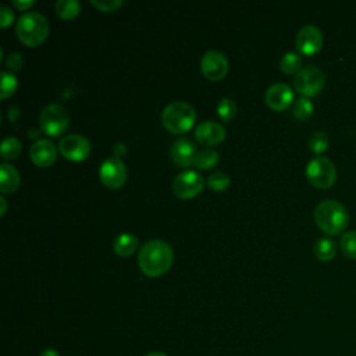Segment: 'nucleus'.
Here are the masks:
<instances>
[{"instance_id": "1", "label": "nucleus", "mask_w": 356, "mask_h": 356, "mask_svg": "<svg viewBox=\"0 0 356 356\" xmlns=\"http://www.w3.org/2000/svg\"><path fill=\"white\" fill-rule=\"evenodd\" d=\"M172 260V248L163 239H150L145 242L138 253L139 267L149 277H159L168 271Z\"/></svg>"}, {"instance_id": "2", "label": "nucleus", "mask_w": 356, "mask_h": 356, "mask_svg": "<svg viewBox=\"0 0 356 356\" xmlns=\"http://www.w3.org/2000/svg\"><path fill=\"white\" fill-rule=\"evenodd\" d=\"M314 221L323 232L328 235H338L348 227L349 213L338 200L325 199L316 206Z\"/></svg>"}, {"instance_id": "3", "label": "nucleus", "mask_w": 356, "mask_h": 356, "mask_svg": "<svg viewBox=\"0 0 356 356\" xmlns=\"http://www.w3.org/2000/svg\"><path fill=\"white\" fill-rule=\"evenodd\" d=\"M15 32L24 44L38 46L43 43L49 35L47 18L39 11H25L17 21Z\"/></svg>"}, {"instance_id": "4", "label": "nucleus", "mask_w": 356, "mask_h": 356, "mask_svg": "<svg viewBox=\"0 0 356 356\" xmlns=\"http://www.w3.org/2000/svg\"><path fill=\"white\" fill-rule=\"evenodd\" d=\"M195 120V108L184 100H174L168 103L161 113L163 125L172 134H184L189 131Z\"/></svg>"}, {"instance_id": "5", "label": "nucleus", "mask_w": 356, "mask_h": 356, "mask_svg": "<svg viewBox=\"0 0 356 356\" xmlns=\"http://www.w3.org/2000/svg\"><path fill=\"white\" fill-rule=\"evenodd\" d=\"M306 177L313 186L327 189L335 182L337 170L328 157L317 154L309 160L306 165Z\"/></svg>"}, {"instance_id": "6", "label": "nucleus", "mask_w": 356, "mask_h": 356, "mask_svg": "<svg viewBox=\"0 0 356 356\" xmlns=\"http://www.w3.org/2000/svg\"><path fill=\"white\" fill-rule=\"evenodd\" d=\"M39 122L44 134L50 136H58L68 127L70 113L64 106L58 103H50L42 108Z\"/></svg>"}, {"instance_id": "7", "label": "nucleus", "mask_w": 356, "mask_h": 356, "mask_svg": "<svg viewBox=\"0 0 356 356\" xmlns=\"http://www.w3.org/2000/svg\"><path fill=\"white\" fill-rule=\"evenodd\" d=\"M325 83L324 72L317 65L302 67L293 78V88L303 96H314L321 92Z\"/></svg>"}, {"instance_id": "8", "label": "nucleus", "mask_w": 356, "mask_h": 356, "mask_svg": "<svg viewBox=\"0 0 356 356\" xmlns=\"http://www.w3.org/2000/svg\"><path fill=\"white\" fill-rule=\"evenodd\" d=\"M204 185L203 177L195 170H184L178 172L172 181V191L181 199H188L202 192Z\"/></svg>"}, {"instance_id": "9", "label": "nucleus", "mask_w": 356, "mask_h": 356, "mask_svg": "<svg viewBox=\"0 0 356 356\" xmlns=\"http://www.w3.org/2000/svg\"><path fill=\"white\" fill-rule=\"evenodd\" d=\"M99 177L100 181L111 189L122 186L127 179V168L124 161L114 156L104 159L99 167Z\"/></svg>"}, {"instance_id": "10", "label": "nucleus", "mask_w": 356, "mask_h": 356, "mask_svg": "<svg viewBox=\"0 0 356 356\" xmlns=\"http://www.w3.org/2000/svg\"><path fill=\"white\" fill-rule=\"evenodd\" d=\"M60 153L74 161H81L86 159L90 152V142L86 136L79 134H70L61 138L58 143Z\"/></svg>"}, {"instance_id": "11", "label": "nucleus", "mask_w": 356, "mask_h": 356, "mask_svg": "<svg viewBox=\"0 0 356 356\" xmlns=\"http://www.w3.org/2000/svg\"><path fill=\"white\" fill-rule=\"evenodd\" d=\"M200 70L206 78L218 81L224 78L228 71V60L224 53L218 50H209L202 56Z\"/></svg>"}, {"instance_id": "12", "label": "nucleus", "mask_w": 356, "mask_h": 356, "mask_svg": "<svg viewBox=\"0 0 356 356\" xmlns=\"http://www.w3.org/2000/svg\"><path fill=\"white\" fill-rule=\"evenodd\" d=\"M323 46V33L316 25H305L296 35V47L305 56L316 54Z\"/></svg>"}, {"instance_id": "13", "label": "nucleus", "mask_w": 356, "mask_h": 356, "mask_svg": "<svg viewBox=\"0 0 356 356\" xmlns=\"http://www.w3.org/2000/svg\"><path fill=\"white\" fill-rule=\"evenodd\" d=\"M264 100L273 110L282 111L293 102V90L289 85L284 82H277L267 88Z\"/></svg>"}, {"instance_id": "14", "label": "nucleus", "mask_w": 356, "mask_h": 356, "mask_svg": "<svg viewBox=\"0 0 356 356\" xmlns=\"http://www.w3.org/2000/svg\"><path fill=\"white\" fill-rule=\"evenodd\" d=\"M196 153H197V150H196L195 142L185 136L175 139L170 147L171 160L181 167L192 165Z\"/></svg>"}, {"instance_id": "15", "label": "nucleus", "mask_w": 356, "mask_h": 356, "mask_svg": "<svg viewBox=\"0 0 356 356\" xmlns=\"http://www.w3.org/2000/svg\"><path fill=\"white\" fill-rule=\"evenodd\" d=\"M195 138L206 146H214L224 140L225 128L216 121H202L195 129Z\"/></svg>"}, {"instance_id": "16", "label": "nucleus", "mask_w": 356, "mask_h": 356, "mask_svg": "<svg viewBox=\"0 0 356 356\" xmlns=\"http://www.w3.org/2000/svg\"><path fill=\"white\" fill-rule=\"evenodd\" d=\"M29 156H31V160L36 165L49 167L50 164L54 163L56 156H57V150H56V146L51 140H49L46 138H40L36 142H33V145L31 146Z\"/></svg>"}, {"instance_id": "17", "label": "nucleus", "mask_w": 356, "mask_h": 356, "mask_svg": "<svg viewBox=\"0 0 356 356\" xmlns=\"http://www.w3.org/2000/svg\"><path fill=\"white\" fill-rule=\"evenodd\" d=\"M21 182L19 172L8 163L0 164V191L1 193H11L18 189Z\"/></svg>"}, {"instance_id": "18", "label": "nucleus", "mask_w": 356, "mask_h": 356, "mask_svg": "<svg viewBox=\"0 0 356 356\" xmlns=\"http://www.w3.org/2000/svg\"><path fill=\"white\" fill-rule=\"evenodd\" d=\"M139 241L135 235L129 232L118 234L113 241V248L120 256H129L138 246Z\"/></svg>"}, {"instance_id": "19", "label": "nucleus", "mask_w": 356, "mask_h": 356, "mask_svg": "<svg viewBox=\"0 0 356 356\" xmlns=\"http://www.w3.org/2000/svg\"><path fill=\"white\" fill-rule=\"evenodd\" d=\"M337 242L330 236H321L314 242V254L320 260H331L337 254Z\"/></svg>"}, {"instance_id": "20", "label": "nucleus", "mask_w": 356, "mask_h": 356, "mask_svg": "<svg viewBox=\"0 0 356 356\" xmlns=\"http://www.w3.org/2000/svg\"><path fill=\"white\" fill-rule=\"evenodd\" d=\"M217 163H218V153L211 147L199 150L193 160V165L200 170H207L210 167H214Z\"/></svg>"}, {"instance_id": "21", "label": "nucleus", "mask_w": 356, "mask_h": 356, "mask_svg": "<svg viewBox=\"0 0 356 356\" xmlns=\"http://www.w3.org/2000/svg\"><path fill=\"white\" fill-rule=\"evenodd\" d=\"M54 10L61 18L71 19L79 14L81 3L78 0H57Z\"/></svg>"}, {"instance_id": "22", "label": "nucleus", "mask_w": 356, "mask_h": 356, "mask_svg": "<svg viewBox=\"0 0 356 356\" xmlns=\"http://www.w3.org/2000/svg\"><path fill=\"white\" fill-rule=\"evenodd\" d=\"M280 68L285 74H298L302 68V57L296 51H286L280 60Z\"/></svg>"}, {"instance_id": "23", "label": "nucleus", "mask_w": 356, "mask_h": 356, "mask_svg": "<svg viewBox=\"0 0 356 356\" xmlns=\"http://www.w3.org/2000/svg\"><path fill=\"white\" fill-rule=\"evenodd\" d=\"M313 108H314V106H313L312 100L306 96H300V97L295 99V102L292 104V114L295 118L305 121L313 114Z\"/></svg>"}, {"instance_id": "24", "label": "nucleus", "mask_w": 356, "mask_h": 356, "mask_svg": "<svg viewBox=\"0 0 356 356\" xmlns=\"http://www.w3.org/2000/svg\"><path fill=\"white\" fill-rule=\"evenodd\" d=\"M22 149V143L15 136H6L1 142V157L3 159H15Z\"/></svg>"}, {"instance_id": "25", "label": "nucleus", "mask_w": 356, "mask_h": 356, "mask_svg": "<svg viewBox=\"0 0 356 356\" xmlns=\"http://www.w3.org/2000/svg\"><path fill=\"white\" fill-rule=\"evenodd\" d=\"M0 78H1L0 96H1V99H7L8 96H11L15 92V89L18 86V79L11 71H6V70H3L0 72Z\"/></svg>"}, {"instance_id": "26", "label": "nucleus", "mask_w": 356, "mask_h": 356, "mask_svg": "<svg viewBox=\"0 0 356 356\" xmlns=\"http://www.w3.org/2000/svg\"><path fill=\"white\" fill-rule=\"evenodd\" d=\"M339 248L346 257L356 259V231H348L342 234Z\"/></svg>"}, {"instance_id": "27", "label": "nucleus", "mask_w": 356, "mask_h": 356, "mask_svg": "<svg viewBox=\"0 0 356 356\" xmlns=\"http://www.w3.org/2000/svg\"><path fill=\"white\" fill-rule=\"evenodd\" d=\"M229 182H231V178L227 172L224 171H214L211 172L209 177H207V185L213 189V191H217V192H221V191H225L228 186H229Z\"/></svg>"}, {"instance_id": "28", "label": "nucleus", "mask_w": 356, "mask_h": 356, "mask_svg": "<svg viewBox=\"0 0 356 356\" xmlns=\"http://www.w3.org/2000/svg\"><path fill=\"white\" fill-rule=\"evenodd\" d=\"M328 145H330V139L324 131H314L309 138V147L317 154L327 150Z\"/></svg>"}, {"instance_id": "29", "label": "nucleus", "mask_w": 356, "mask_h": 356, "mask_svg": "<svg viewBox=\"0 0 356 356\" xmlns=\"http://www.w3.org/2000/svg\"><path fill=\"white\" fill-rule=\"evenodd\" d=\"M217 113L222 121H229L236 114V104L231 97L220 99L217 104Z\"/></svg>"}, {"instance_id": "30", "label": "nucleus", "mask_w": 356, "mask_h": 356, "mask_svg": "<svg viewBox=\"0 0 356 356\" xmlns=\"http://www.w3.org/2000/svg\"><path fill=\"white\" fill-rule=\"evenodd\" d=\"M90 3L104 13L115 11L118 7L124 4L122 0H90Z\"/></svg>"}, {"instance_id": "31", "label": "nucleus", "mask_w": 356, "mask_h": 356, "mask_svg": "<svg viewBox=\"0 0 356 356\" xmlns=\"http://www.w3.org/2000/svg\"><path fill=\"white\" fill-rule=\"evenodd\" d=\"M24 64V57L19 51H11L8 53L7 58H6V65L7 68L13 72V71H18Z\"/></svg>"}, {"instance_id": "32", "label": "nucleus", "mask_w": 356, "mask_h": 356, "mask_svg": "<svg viewBox=\"0 0 356 356\" xmlns=\"http://www.w3.org/2000/svg\"><path fill=\"white\" fill-rule=\"evenodd\" d=\"M13 21H14V13L11 11V8L8 6H6V4L0 6V26L6 28Z\"/></svg>"}, {"instance_id": "33", "label": "nucleus", "mask_w": 356, "mask_h": 356, "mask_svg": "<svg viewBox=\"0 0 356 356\" xmlns=\"http://www.w3.org/2000/svg\"><path fill=\"white\" fill-rule=\"evenodd\" d=\"M113 153H114V157H121V156H124L125 153H127V146H125V143H122V142H117L115 145H114V147H113Z\"/></svg>"}, {"instance_id": "34", "label": "nucleus", "mask_w": 356, "mask_h": 356, "mask_svg": "<svg viewBox=\"0 0 356 356\" xmlns=\"http://www.w3.org/2000/svg\"><path fill=\"white\" fill-rule=\"evenodd\" d=\"M33 3H35L33 0H13V4H14L17 8H21V10L29 8Z\"/></svg>"}, {"instance_id": "35", "label": "nucleus", "mask_w": 356, "mask_h": 356, "mask_svg": "<svg viewBox=\"0 0 356 356\" xmlns=\"http://www.w3.org/2000/svg\"><path fill=\"white\" fill-rule=\"evenodd\" d=\"M18 115H19L18 107H17V106H10V107H8V118H10L11 121H14Z\"/></svg>"}, {"instance_id": "36", "label": "nucleus", "mask_w": 356, "mask_h": 356, "mask_svg": "<svg viewBox=\"0 0 356 356\" xmlns=\"http://www.w3.org/2000/svg\"><path fill=\"white\" fill-rule=\"evenodd\" d=\"M39 356H61V355L53 348H46V349L42 350V353Z\"/></svg>"}, {"instance_id": "37", "label": "nucleus", "mask_w": 356, "mask_h": 356, "mask_svg": "<svg viewBox=\"0 0 356 356\" xmlns=\"http://www.w3.org/2000/svg\"><path fill=\"white\" fill-rule=\"evenodd\" d=\"M0 204H1V209H0V214L4 216L6 210H7V200L4 196H0Z\"/></svg>"}, {"instance_id": "38", "label": "nucleus", "mask_w": 356, "mask_h": 356, "mask_svg": "<svg viewBox=\"0 0 356 356\" xmlns=\"http://www.w3.org/2000/svg\"><path fill=\"white\" fill-rule=\"evenodd\" d=\"M145 356H168V355H165L163 352H150V353H147Z\"/></svg>"}]
</instances>
